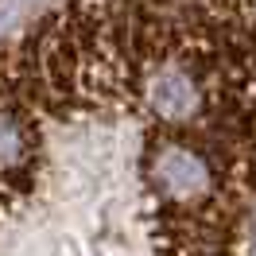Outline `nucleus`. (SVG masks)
<instances>
[{
	"label": "nucleus",
	"instance_id": "obj_1",
	"mask_svg": "<svg viewBox=\"0 0 256 256\" xmlns=\"http://www.w3.org/2000/svg\"><path fill=\"white\" fill-rule=\"evenodd\" d=\"M202 12L210 101L237 152L240 175L256 182V4H218Z\"/></svg>",
	"mask_w": 256,
	"mask_h": 256
}]
</instances>
